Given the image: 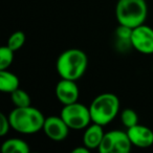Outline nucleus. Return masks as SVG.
Listing matches in <instances>:
<instances>
[{
	"label": "nucleus",
	"mask_w": 153,
	"mask_h": 153,
	"mask_svg": "<svg viewBox=\"0 0 153 153\" xmlns=\"http://www.w3.org/2000/svg\"><path fill=\"white\" fill-rule=\"evenodd\" d=\"M1 150L3 153H28L30 148L25 140L14 137L3 142Z\"/></svg>",
	"instance_id": "nucleus-13"
},
{
	"label": "nucleus",
	"mask_w": 153,
	"mask_h": 153,
	"mask_svg": "<svg viewBox=\"0 0 153 153\" xmlns=\"http://www.w3.org/2000/svg\"><path fill=\"white\" fill-rule=\"evenodd\" d=\"M25 40H26L25 34H24L23 32H21V30H17V32L13 33V34L10 36L7 45L10 48L13 49L14 51H17L24 45Z\"/></svg>",
	"instance_id": "nucleus-16"
},
{
	"label": "nucleus",
	"mask_w": 153,
	"mask_h": 153,
	"mask_svg": "<svg viewBox=\"0 0 153 153\" xmlns=\"http://www.w3.org/2000/svg\"><path fill=\"white\" fill-rule=\"evenodd\" d=\"M19 78L15 74L7 69L0 70V90L7 94H12L19 88Z\"/></svg>",
	"instance_id": "nucleus-12"
},
{
	"label": "nucleus",
	"mask_w": 153,
	"mask_h": 153,
	"mask_svg": "<svg viewBox=\"0 0 153 153\" xmlns=\"http://www.w3.org/2000/svg\"><path fill=\"white\" fill-rule=\"evenodd\" d=\"M131 45L143 55L153 53V28L146 24L134 27L132 30Z\"/></svg>",
	"instance_id": "nucleus-7"
},
{
	"label": "nucleus",
	"mask_w": 153,
	"mask_h": 153,
	"mask_svg": "<svg viewBox=\"0 0 153 153\" xmlns=\"http://www.w3.org/2000/svg\"><path fill=\"white\" fill-rule=\"evenodd\" d=\"M14 53L15 51L7 45L0 48V70L7 69L12 65L14 61Z\"/></svg>",
	"instance_id": "nucleus-17"
},
{
	"label": "nucleus",
	"mask_w": 153,
	"mask_h": 153,
	"mask_svg": "<svg viewBox=\"0 0 153 153\" xmlns=\"http://www.w3.org/2000/svg\"><path fill=\"white\" fill-rule=\"evenodd\" d=\"M92 123L106 126L117 117L120 111V99L111 92L101 94L89 105Z\"/></svg>",
	"instance_id": "nucleus-4"
},
{
	"label": "nucleus",
	"mask_w": 153,
	"mask_h": 153,
	"mask_svg": "<svg viewBox=\"0 0 153 153\" xmlns=\"http://www.w3.org/2000/svg\"><path fill=\"white\" fill-rule=\"evenodd\" d=\"M0 120H1V126H0V135L4 136L9 133L10 129H11V123H10L9 117L4 114V113H1L0 114Z\"/></svg>",
	"instance_id": "nucleus-19"
},
{
	"label": "nucleus",
	"mask_w": 153,
	"mask_h": 153,
	"mask_svg": "<svg viewBox=\"0 0 153 153\" xmlns=\"http://www.w3.org/2000/svg\"><path fill=\"white\" fill-rule=\"evenodd\" d=\"M121 122L126 128H130L138 124V115L136 111L131 108L124 109L121 112Z\"/></svg>",
	"instance_id": "nucleus-18"
},
{
	"label": "nucleus",
	"mask_w": 153,
	"mask_h": 153,
	"mask_svg": "<svg viewBox=\"0 0 153 153\" xmlns=\"http://www.w3.org/2000/svg\"><path fill=\"white\" fill-rule=\"evenodd\" d=\"M88 66V58L85 51L79 48L64 51L58 57L56 69L61 79L76 81L83 76Z\"/></svg>",
	"instance_id": "nucleus-1"
},
{
	"label": "nucleus",
	"mask_w": 153,
	"mask_h": 153,
	"mask_svg": "<svg viewBox=\"0 0 153 153\" xmlns=\"http://www.w3.org/2000/svg\"><path fill=\"white\" fill-rule=\"evenodd\" d=\"M60 115L72 130H83L92 122L89 107L79 102L63 105Z\"/></svg>",
	"instance_id": "nucleus-5"
},
{
	"label": "nucleus",
	"mask_w": 153,
	"mask_h": 153,
	"mask_svg": "<svg viewBox=\"0 0 153 153\" xmlns=\"http://www.w3.org/2000/svg\"><path fill=\"white\" fill-rule=\"evenodd\" d=\"M132 30H133V28L129 27V26L119 24V26H117L114 32V35H115V38H117L120 47L123 46V47H126V48L129 46L132 47V45H131Z\"/></svg>",
	"instance_id": "nucleus-14"
},
{
	"label": "nucleus",
	"mask_w": 153,
	"mask_h": 153,
	"mask_svg": "<svg viewBox=\"0 0 153 153\" xmlns=\"http://www.w3.org/2000/svg\"><path fill=\"white\" fill-rule=\"evenodd\" d=\"M42 130L49 140L55 142H62L67 138L70 128L61 117V115L60 117L51 115V117H45Z\"/></svg>",
	"instance_id": "nucleus-8"
},
{
	"label": "nucleus",
	"mask_w": 153,
	"mask_h": 153,
	"mask_svg": "<svg viewBox=\"0 0 153 153\" xmlns=\"http://www.w3.org/2000/svg\"><path fill=\"white\" fill-rule=\"evenodd\" d=\"M148 15L146 0H117L115 17L122 25L131 28L145 23Z\"/></svg>",
	"instance_id": "nucleus-3"
},
{
	"label": "nucleus",
	"mask_w": 153,
	"mask_h": 153,
	"mask_svg": "<svg viewBox=\"0 0 153 153\" xmlns=\"http://www.w3.org/2000/svg\"><path fill=\"white\" fill-rule=\"evenodd\" d=\"M55 94L60 103L63 105H68L78 102L80 90L76 85V81L61 79L56 85Z\"/></svg>",
	"instance_id": "nucleus-9"
},
{
	"label": "nucleus",
	"mask_w": 153,
	"mask_h": 153,
	"mask_svg": "<svg viewBox=\"0 0 153 153\" xmlns=\"http://www.w3.org/2000/svg\"><path fill=\"white\" fill-rule=\"evenodd\" d=\"M132 144L127 131L111 130L105 132L98 150L101 153H129Z\"/></svg>",
	"instance_id": "nucleus-6"
},
{
	"label": "nucleus",
	"mask_w": 153,
	"mask_h": 153,
	"mask_svg": "<svg viewBox=\"0 0 153 153\" xmlns=\"http://www.w3.org/2000/svg\"><path fill=\"white\" fill-rule=\"evenodd\" d=\"M11 100L15 107L30 106V103H32L30 94H28L26 91H24L23 89H20V88H18V89H16L15 91L12 92Z\"/></svg>",
	"instance_id": "nucleus-15"
},
{
	"label": "nucleus",
	"mask_w": 153,
	"mask_h": 153,
	"mask_svg": "<svg viewBox=\"0 0 153 153\" xmlns=\"http://www.w3.org/2000/svg\"><path fill=\"white\" fill-rule=\"evenodd\" d=\"M127 134L132 146L137 148H149L153 145V131L144 125H136L127 128Z\"/></svg>",
	"instance_id": "nucleus-10"
},
{
	"label": "nucleus",
	"mask_w": 153,
	"mask_h": 153,
	"mask_svg": "<svg viewBox=\"0 0 153 153\" xmlns=\"http://www.w3.org/2000/svg\"><path fill=\"white\" fill-rule=\"evenodd\" d=\"M90 151V149H88L85 145L83 146H80V147H76L72 150V153H88Z\"/></svg>",
	"instance_id": "nucleus-20"
},
{
	"label": "nucleus",
	"mask_w": 153,
	"mask_h": 153,
	"mask_svg": "<svg viewBox=\"0 0 153 153\" xmlns=\"http://www.w3.org/2000/svg\"><path fill=\"white\" fill-rule=\"evenodd\" d=\"M12 129L22 134H34L43 129L45 117L35 107H15L9 114Z\"/></svg>",
	"instance_id": "nucleus-2"
},
{
	"label": "nucleus",
	"mask_w": 153,
	"mask_h": 153,
	"mask_svg": "<svg viewBox=\"0 0 153 153\" xmlns=\"http://www.w3.org/2000/svg\"><path fill=\"white\" fill-rule=\"evenodd\" d=\"M104 134L105 132L103 130L102 125H99L97 123L90 124L88 127L85 128V131H84L83 145H85L90 150L99 149L104 137Z\"/></svg>",
	"instance_id": "nucleus-11"
}]
</instances>
